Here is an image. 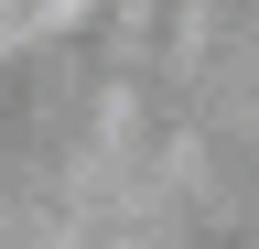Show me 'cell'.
I'll return each mask as SVG.
<instances>
[]
</instances>
